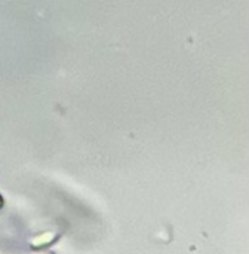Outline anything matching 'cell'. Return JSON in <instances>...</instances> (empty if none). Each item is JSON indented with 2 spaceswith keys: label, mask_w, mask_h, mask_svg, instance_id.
<instances>
[{
  "label": "cell",
  "mask_w": 249,
  "mask_h": 254,
  "mask_svg": "<svg viewBox=\"0 0 249 254\" xmlns=\"http://www.w3.org/2000/svg\"><path fill=\"white\" fill-rule=\"evenodd\" d=\"M56 240H58V234L52 232V231H48V232H40V234L31 237L28 240V244L34 250H42V249H46V247L52 246Z\"/></svg>",
  "instance_id": "cell-1"
},
{
  "label": "cell",
  "mask_w": 249,
  "mask_h": 254,
  "mask_svg": "<svg viewBox=\"0 0 249 254\" xmlns=\"http://www.w3.org/2000/svg\"><path fill=\"white\" fill-rule=\"evenodd\" d=\"M3 207V198H1V195H0V208Z\"/></svg>",
  "instance_id": "cell-2"
},
{
  "label": "cell",
  "mask_w": 249,
  "mask_h": 254,
  "mask_svg": "<svg viewBox=\"0 0 249 254\" xmlns=\"http://www.w3.org/2000/svg\"><path fill=\"white\" fill-rule=\"evenodd\" d=\"M46 254H52V253H46Z\"/></svg>",
  "instance_id": "cell-3"
}]
</instances>
